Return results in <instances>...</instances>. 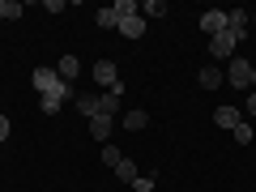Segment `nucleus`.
Here are the masks:
<instances>
[{
	"mask_svg": "<svg viewBox=\"0 0 256 192\" xmlns=\"http://www.w3.org/2000/svg\"><path fill=\"white\" fill-rule=\"evenodd\" d=\"M235 90H244V86H252V64L244 60V56H230V77H226Z\"/></svg>",
	"mask_w": 256,
	"mask_h": 192,
	"instance_id": "f257e3e1",
	"label": "nucleus"
},
{
	"mask_svg": "<svg viewBox=\"0 0 256 192\" xmlns=\"http://www.w3.org/2000/svg\"><path fill=\"white\" fill-rule=\"evenodd\" d=\"M248 30H252V13L230 9V13H226V34H230V38H244Z\"/></svg>",
	"mask_w": 256,
	"mask_h": 192,
	"instance_id": "f03ea898",
	"label": "nucleus"
},
{
	"mask_svg": "<svg viewBox=\"0 0 256 192\" xmlns=\"http://www.w3.org/2000/svg\"><path fill=\"white\" fill-rule=\"evenodd\" d=\"M30 82H34V90L38 94H52V90H60V73H56V68H34V77H30Z\"/></svg>",
	"mask_w": 256,
	"mask_h": 192,
	"instance_id": "7ed1b4c3",
	"label": "nucleus"
},
{
	"mask_svg": "<svg viewBox=\"0 0 256 192\" xmlns=\"http://www.w3.org/2000/svg\"><path fill=\"white\" fill-rule=\"evenodd\" d=\"M235 47H239V38H230L226 30H222V34H214V38H210V56H214V60H226V56L235 52Z\"/></svg>",
	"mask_w": 256,
	"mask_h": 192,
	"instance_id": "20e7f679",
	"label": "nucleus"
},
{
	"mask_svg": "<svg viewBox=\"0 0 256 192\" xmlns=\"http://www.w3.org/2000/svg\"><path fill=\"white\" fill-rule=\"evenodd\" d=\"M111 116H120V90H107L94 107V120H111Z\"/></svg>",
	"mask_w": 256,
	"mask_h": 192,
	"instance_id": "39448f33",
	"label": "nucleus"
},
{
	"mask_svg": "<svg viewBox=\"0 0 256 192\" xmlns=\"http://www.w3.org/2000/svg\"><path fill=\"white\" fill-rule=\"evenodd\" d=\"M64 98H73V90H68V86H60V90L43 94V98H38V107H43V116H56V111H60V102H64Z\"/></svg>",
	"mask_w": 256,
	"mask_h": 192,
	"instance_id": "423d86ee",
	"label": "nucleus"
},
{
	"mask_svg": "<svg viewBox=\"0 0 256 192\" xmlns=\"http://www.w3.org/2000/svg\"><path fill=\"white\" fill-rule=\"evenodd\" d=\"M201 30H205V34H222V30H226V13H222V9H210V13H201Z\"/></svg>",
	"mask_w": 256,
	"mask_h": 192,
	"instance_id": "0eeeda50",
	"label": "nucleus"
},
{
	"mask_svg": "<svg viewBox=\"0 0 256 192\" xmlns=\"http://www.w3.org/2000/svg\"><path fill=\"white\" fill-rule=\"evenodd\" d=\"M196 82H201V90H218V86H226V77H222L218 64H205L201 73H196Z\"/></svg>",
	"mask_w": 256,
	"mask_h": 192,
	"instance_id": "6e6552de",
	"label": "nucleus"
},
{
	"mask_svg": "<svg viewBox=\"0 0 256 192\" xmlns=\"http://www.w3.org/2000/svg\"><path fill=\"white\" fill-rule=\"evenodd\" d=\"M94 82L107 86V90H120V82H116V64H111V60H98V64H94Z\"/></svg>",
	"mask_w": 256,
	"mask_h": 192,
	"instance_id": "1a4fd4ad",
	"label": "nucleus"
},
{
	"mask_svg": "<svg viewBox=\"0 0 256 192\" xmlns=\"http://www.w3.org/2000/svg\"><path fill=\"white\" fill-rule=\"evenodd\" d=\"M120 34H124V38H141V34H146V18H141V13H132V18H120Z\"/></svg>",
	"mask_w": 256,
	"mask_h": 192,
	"instance_id": "9d476101",
	"label": "nucleus"
},
{
	"mask_svg": "<svg viewBox=\"0 0 256 192\" xmlns=\"http://www.w3.org/2000/svg\"><path fill=\"white\" fill-rule=\"evenodd\" d=\"M239 120H244V116H239L235 107H218V111H214V124H218V128H235Z\"/></svg>",
	"mask_w": 256,
	"mask_h": 192,
	"instance_id": "9b49d317",
	"label": "nucleus"
},
{
	"mask_svg": "<svg viewBox=\"0 0 256 192\" xmlns=\"http://www.w3.org/2000/svg\"><path fill=\"white\" fill-rule=\"evenodd\" d=\"M56 73H60L64 82H73V77L82 73V60H77V56H64V60H60V68H56Z\"/></svg>",
	"mask_w": 256,
	"mask_h": 192,
	"instance_id": "f8f14e48",
	"label": "nucleus"
},
{
	"mask_svg": "<svg viewBox=\"0 0 256 192\" xmlns=\"http://www.w3.org/2000/svg\"><path fill=\"white\" fill-rule=\"evenodd\" d=\"M94 26H98V30H116V26H120L116 9H98V13H94Z\"/></svg>",
	"mask_w": 256,
	"mask_h": 192,
	"instance_id": "ddd939ff",
	"label": "nucleus"
},
{
	"mask_svg": "<svg viewBox=\"0 0 256 192\" xmlns=\"http://www.w3.org/2000/svg\"><path fill=\"white\" fill-rule=\"evenodd\" d=\"M116 175H120V180H124V184H132V180H137V162H132V158H120Z\"/></svg>",
	"mask_w": 256,
	"mask_h": 192,
	"instance_id": "4468645a",
	"label": "nucleus"
},
{
	"mask_svg": "<svg viewBox=\"0 0 256 192\" xmlns=\"http://www.w3.org/2000/svg\"><path fill=\"white\" fill-rule=\"evenodd\" d=\"M90 132H94V141H107L111 137V120H90Z\"/></svg>",
	"mask_w": 256,
	"mask_h": 192,
	"instance_id": "2eb2a0df",
	"label": "nucleus"
},
{
	"mask_svg": "<svg viewBox=\"0 0 256 192\" xmlns=\"http://www.w3.org/2000/svg\"><path fill=\"white\" fill-rule=\"evenodd\" d=\"M77 98V107H82V116H90L94 120V107H98V98H94V94H73Z\"/></svg>",
	"mask_w": 256,
	"mask_h": 192,
	"instance_id": "dca6fc26",
	"label": "nucleus"
},
{
	"mask_svg": "<svg viewBox=\"0 0 256 192\" xmlns=\"http://www.w3.org/2000/svg\"><path fill=\"white\" fill-rule=\"evenodd\" d=\"M124 124L132 128V132H137V128H146V124H150V116H146V111H128V116H124Z\"/></svg>",
	"mask_w": 256,
	"mask_h": 192,
	"instance_id": "f3484780",
	"label": "nucleus"
},
{
	"mask_svg": "<svg viewBox=\"0 0 256 192\" xmlns=\"http://www.w3.org/2000/svg\"><path fill=\"white\" fill-rule=\"evenodd\" d=\"M230 132H235V141H239V146H248V141H252V124H248V120H239V124L230 128Z\"/></svg>",
	"mask_w": 256,
	"mask_h": 192,
	"instance_id": "a211bd4d",
	"label": "nucleus"
},
{
	"mask_svg": "<svg viewBox=\"0 0 256 192\" xmlns=\"http://www.w3.org/2000/svg\"><path fill=\"white\" fill-rule=\"evenodd\" d=\"M141 18H166V4L162 0H150L146 9H141Z\"/></svg>",
	"mask_w": 256,
	"mask_h": 192,
	"instance_id": "6ab92c4d",
	"label": "nucleus"
},
{
	"mask_svg": "<svg viewBox=\"0 0 256 192\" xmlns=\"http://www.w3.org/2000/svg\"><path fill=\"white\" fill-rule=\"evenodd\" d=\"M120 158H124V154H120L116 146H102V162H107L111 171H116V166H120Z\"/></svg>",
	"mask_w": 256,
	"mask_h": 192,
	"instance_id": "aec40b11",
	"label": "nucleus"
},
{
	"mask_svg": "<svg viewBox=\"0 0 256 192\" xmlns=\"http://www.w3.org/2000/svg\"><path fill=\"white\" fill-rule=\"evenodd\" d=\"M111 9H116V18H132V13H141L132 0H120V4H111Z\"/></svg>",
	"mask_w": 256,
	"mask_h": 192,
	"instance_id": "412c9836",
	"label": "nucleus"
},
{
	"mask_svg": "<svg viewBox=\"0 0 256 192\" xmlns=\"http://www.w3.org/2000/svg\"><path fill=\"white\" fill-rule=\"evenodd\" d=\"M132 188H137V192H150V188H154V175H137V180H132Z\"/></svg>",
	"mask_w": 256,
	"mask_h": 192,
	"instance_id": "4be33fe9",
	"label": "nucleus"
},
{
	"mask_svg": "<svg viewBox=\"0 0 256 192\" xmlns=\"http://www.w3.org/2000/svg\"><path fill=\"white\" fill-rule=\"evenodd\" d=\"M22 13H26V9H22L18 0H4V18H22Z\"/></svg>",
	"mask_w": 256,
	"mask_h": 192,
	"instance_id": "5701e85b",
	"label": "nucleus"
},
{
	"mask_svg": "<svg viewBox=\"0 0 256 192\" xmlns=\"http://www.w3.org/2000/svg\"><path fill=\"white\" fill-rule=\"evenodd\" d=\"M248 116H256V90L248 94Z\"/></svg>",
	"mask_w": 256,
	"mask_h": 192,
	"instance_id": "b1692460",
	"label": "nucleus"
},
{
	"mask_svg": "<svg viewBox=\"0 0 256 192\" xmlns=\"http://www.w3.org/2000/svg\"><path fill=\"white\" fill-rule=\"evenodd\" d=\"M4 137H9V120L0 116V141H4Z\"/></svg>",
	"mask_w": 256,
	"mask_h": 192,
	"instance_id": "393cba45",
	"label": "nucleus"
},
{
	"mask_svg": "<svg viewBox=\"0 0 256 192\" xmlns=\"http://www.w3.org/2000/svg\"><path fill=\"white\" fill-rule=\"evenodd\" d=\"M0 22H4V0H0Z\"/></svg>",
	"mask_w": 256,
	"mask_h": 192,
	"instance_id": "a878e982",
	"label": "nucleus"
},
{
	"mask_svg": "<svg viewBox=\"0 0 256 192\" xmlns=\"http://www.w3.org/2000/svg\"><path fill=\"white\" fill-rule=\"evenodd\" d=\"M252 86H256V64H252Z\"/></svg>",
	"mask_w": 256,
	"mask_h": 192,
	"instance_id": "bb28decb",
	"label": "nucleus"
},
{
	"mask_svg": "<svg viewBox=\"0 0 256 192\" xmlns=\"http://www.w3.org/2000/svg\"><path fill=\"white\" fill-rule=\"evenodd\" d=\"M252 26H256V13H252Z\"/></svg>",
	"mask_w": 256,
	"mask_h": 192,
	"instance_id": "cd10ccee",
	"label": "nucleus"
}]
</instances>
